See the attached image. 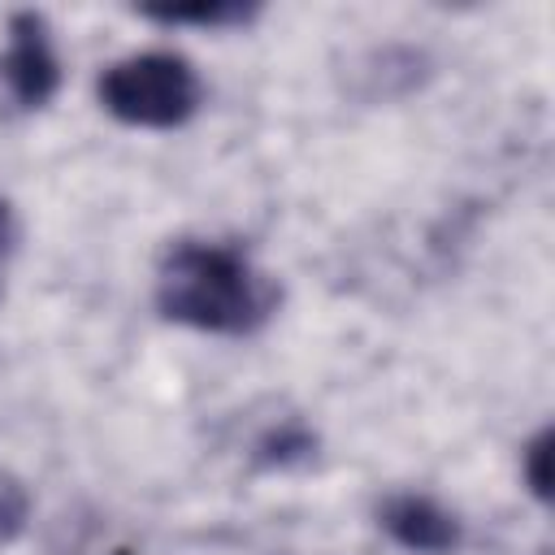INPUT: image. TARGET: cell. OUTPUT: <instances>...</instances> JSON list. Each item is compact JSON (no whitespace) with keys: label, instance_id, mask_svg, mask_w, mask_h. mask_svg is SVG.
I'll return each mask as SVG.
<instances>
[{"label":"cell","instance_id":"6da1fadb","mask_svg":"<svg viewBox=\"0 0 555 555\" xmlns=\"http://www.w3.org/2000/svg\"><path fill=\"white\" fill-rule=\"evenodd\" d=\"M278 282L243 247L212 238H178L156 264V308L173 325L247 338L278 312Z\"/></svg>","mask_w":555,"mask_h":555},{"label":"cell","instance_id":"7a4b0ae2","mask_svg":"<svg viewBox=\"0 0 555 555\" xmlns=\"http://www.w3.org/2000/svg\"><path fill=\"white\" fill-rule=\"evenodd\" d=\"M95 91L108 117H117L121 126H139V130H178L204 104V82L195 65L169 48L130 52L113 61L100 74Z\"/></svg>","mask_w":555,"mask_h":555},{"label":"cell","instance_id":"3957f363","mask_svg":"<svg viewBox=\"0 0 555 555\" xmlns=\"http://www.w3.org/2000/svg\"><path fill=\"white\" fill-rule=\"evenodd\" d=\"M61 91V56L43 13L22 9L4 26L0 48V117L39 113Z\"/></svg>","mask_w":555,"mask_h":555},{"label":"cell","instance_id":"277c9868","mask_svg":"<svg viewBox=\"0 0 555 555\" xmlns=\"http://www.w3.org/2000/svg\"><path fill=\"white\" fill-rule=\"evenodd\" d=\"M377 525L386 529V538L412 555H451L464 542L460 516L451 507H442L434 494H416V490H399L377 507Z\"/></svg>","mask_w":555,"mask_h":555},{"label":"cell","instance_id":"5b68a950","mask_svg":"<svg viewBox=\"0 0 555 555\" xmlns=\"http://www.w3.org/2000/svg\"><path fill=\"white\" fill-rule=\"evenodd\" d=\"M147 22L160 26H243L256 17V4H238V0H212V4H160V9H143Z\"/></svg>","mask_w":555,"mask_h":555},{"label":"cell","instance_id":"8992f818","mask_svg":"<svg viewBox=\"0 0 555 555\" xmlns=\"http://www.w3.org/2000/svg\"><path fill=\"white\" fill-rule=\"evenodd\" d=\"M26 520H30V490L22 486V477L0 468V551L26 529Z\"/></svg>","mask_w":555,"mask_h":555},{"label":"cell","instance_id":"52a82bcc","mask_svg":"<svg viewBox=\"0 0 555 555\" xmlns=\"http://www.w3.org/2000/svg\"><path fill=\"white\" fill-rule=\"evenodd\" d=\"M520 477L538 503L551 499V429H538L520 451Z\"/></svg>","mask_w":555,"mask_h":555},{"label":"cell","instance_id":"ba28073f","mask_svg":"<svg viewBox=\"0 0 555 555\" xmlns=\"http://www.w3.org/2000/svg\"><path fill=\"white\" fill-rule=\"evenodd\" d=\"M17 247V217H13V204L0 195V282H4V264Z\"/></svg>","mask_w":555,"mask_h":555}]
</instances>
